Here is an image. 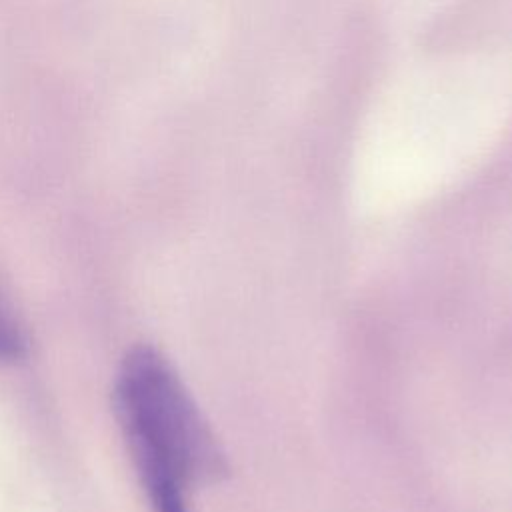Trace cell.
<instances>
[{
  "label": "cell",
  "mask_w": 512,
  "mask_h": 512,
  "mask_svg": "<svg viewBox=\"0 0 512 512\" xmlns=\"http://www.w3.org/2000/svg\"><path fill=\"white\" fill-rule=\"evenodd\" d=\"M142 484L154 512H188V486L182 484L180 480L162 474H150L142 476Z\"/></svg>",
  "instance_id": "obj_2"
},
{
  "label": "cell",
  "mask_w": 512,
  "mask_h": 512,
  "mask_svg": "<svg viewBox=\"0 0 512 512\" xmlns=\"http://www.w3.org/2000/svg\"><path fill=\"white\" fill-rule=\"evenodd\" d=\"M114 406L136 470H164L188 486L212 484L228 474L216 436L156 348L140 344L124 356Z\"/></svg>",
  "instance_id": "obj_1"
},
{
  "label": "cell",
  "mask_w": 512,
  "mask_h": 512,
  "mask_svg": "<svg viewBox=\"0 0 512 512\" xmlns=\"http://www.w3.org/2000/svg\"><path fill=\"white\" fill-rule=\"evenodd\" d=\"M26 352V338L12 318V314L0 304V362L18 360Z\"/></svg>",
  "instance_id": "obj_3"
}]
</instances>
